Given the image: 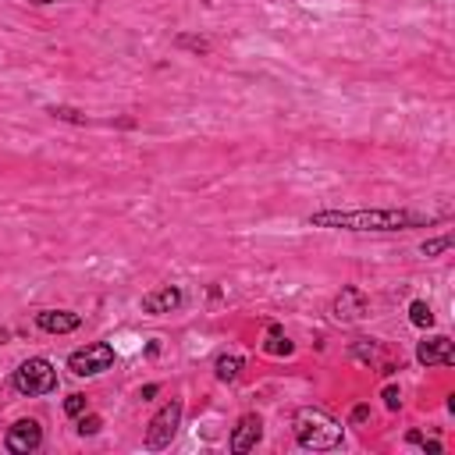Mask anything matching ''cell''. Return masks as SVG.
<instances>
[{
	"label": "cell",
	"mask_w": 455,
	"mask_h": 455,
	"mask_svg": "<svg viewBox=\"0 0 455 455\" xmlns=\"http://www.w3.org/2000/svg\"><path fill=\"white\" fill-rule=\"evenodd\" d=\"M139 306H142V313H149V316H164V313H174V309L185 306V291H181L178 284H160V288L146 291Z\"/></svg>",
	"instance_id": "10"
},
{
	"label": "cell",
	"mask_w": 455,
	"mask_h": 455,
	"mask_svg": "<svg viewBox=\"0 0 455 455\" xmlns=\"http://www.w3.org/2000/svg\"><path fill=\"white\" fill-rule=\"evenodd\" d=\"M238 373H242V355H235V352H220V355L213 359V377H217L220 384H235Z\"/></svg>",
	"instance_id": "13"
},
{
	"label": "cell",
	"mask_w": 455,
	"mask_h": 455,
	"mask_svg": "<svg viewBox=\"0 0 455 455\" xmlns=\"http://www.w3.org/2000/svg\"><path fill=\"white\" fill-rule=\"evenodd\" d=\"M416 363L423 366H455V345L448 334H430L416 345Z\"/></svg>",
	"instance_id": "9"
},
{
	"label": "cell",
	"mask_w": 455,
	"mask_h": 455,
	"mask_svg": "<svg viewBox=\"0 0 455 455\" xmlns=\"http://www.w3.org/2000/svg\"><path fill=\"white\" fill-rule=\"evenodd\" d=\"M174 43H178V46H185V50H192V53H210V43H206L203 36H185V32H181Z\"/></svg>",
	"instance_id": "19"
},
{
	"label": "cell",
	"mask_w": 455,
	"mask_h": 455,
	"mask_svg": "<svg viewBox=\"0 0 455 455\" xmlns=\"http://www.w3.org/2000/svg\"><path fill=\"white\" fill-rule=\"evenodd\" d=\"M409 323L419 327V331H430L434 327V313H430V306L423 299H412L409 302Z\"/></svg>",
	"instance_id": "14"
},
{
	"label": "cell",
	"mask_w": 455,
	"mask_h": 455,
	"mask_svg": "<svg viewBox=\"0 0 455 455\" xmlns=\"http://www.w3.org/2000/svg\"><path fill=\"white\" fill-rule=\"evenodd\" d=\"M146 355H160V338H153V341L146 345Z\"/></svg>",
	"instance_id": "24"
},
{
	"label": "cell",
	"mask_w": 455,
	"mask_h": 455,
	"mask_svg": "<svg viewBox=\"0 0 455 455\" xmlns=\"http://www.w3.org/2000/svg\"><path fill=\"white\" fill-rule=\"evenodd\" d=\"M259 441H263V419H259L256 412L238 416V423L231 427V437H228L231 455H245V451H252Z\"/></svg>",
	"instance_id": "8"
},
{
	"label": "cell",
	"mask_w": 455,
	"mask_h": 455,
	"mask_svg": "<svg viewBox=\"0 0 455 455\" xmlns=\"http://www.w3.org/2000/svg\"><path fill=\"white\" fill-rule=\"evenodd\" d=\"M291 434L306 451H334L345 441V427L320 405H299L291 412Z\"/></svg>",
	"instance_id": "2"
},
{
	"label": "cell",
	"mask_w": 455,
	"mask_h": 455,
	"mask_svg": "<svg viewBox=\"0 0 455 455\" xmlns=\"http://www.w3.org/2000/svg\"><path fill=\"white\" fill-rule=\"evenodd\" d=\"M370 313V299L355 288V284H345L338 295H334V302H331V316L338 320V323H355V320H363Z\"/></svg>",
	"instance_id": "7"
},
{
	"label": "cell",
	"mask_w": 455,
	"mask_h": 455,
	"mask_svg": "<svg viewBox=\"0 0 455 455\" xmlns=\"http://www.w3.org/2000/svg\"><path fill=\"white\" fill-rule=\"evenodd\" d=\"M25 4H36V7H46V4H60V0H25Z\"/></svg>",
	"instance_id": "26"
},
{
	"label": "cell",
	"mask_w": 455,
	"mask_h": 455,
	"mask_svg": "<svg viewBox=\"0 0 455 455\" xmlns=\"http://www.w3.org/2000/svg\"><path fill=\"white\" fill-rule=\"evenodd\" d=\"M181 416H185V402H181V398L164 402V405L149 416V423H146L142 448H146V451H164V448L174 441V434H178V427H181Z\"/></svg>",
	"instance_id": "4"
},
{
	"label": "cell",
	"mask_w": 455,
	"mask_h": 455,
	"mask_svg": "<svg viewBox=\"0 0 455 455\" xmlns=\"http://www.w3.org/2000/svg\"><path fill=\"white\" fill-rule=\"evenodd\" d=\"M11 387H14L18 395H25V398L50 395V391H57V370H53V363H50L46 355H28V359H21V363L14 366Z\"/></svg>",
	"instance_id": "3"
},
{
	"label": "cell",
	"mask_w": 455,
	"mask_h": 455,
	"mask_svg": "<svg viewBox=\"0 0 455 455\" xmlns=\"http://www.w3.org/2000/svg\"><path fill=\"white\" fill-rule=\"evenodd\" d=\"M451 245H455V235H451V231H444L441 238H427V242L419 245V252H423V256H441V252H448Z\"/></svg>",
	"instance_id": "17"
},
{
	"label": "cell",
	"mask_w": 455,
	"mask_h": 455,
	"mask_svg": "<svg viewBox=\"0 0 455 455\" xmlns=\"http://www.w3.org/2000/svg\"><path fill=\"white\" fill-rule=\"evenodd\" d=\"M100 430H103V416H96V412H82L78 423H75V434L78 437H96Z\"/></svg>",
	"instance_id": "16"
},
{
	"label": "cell",
	"mask_w": 455,
	"mask_h": 455,
	"mask_svg": "<svg viewBox=\"0 0 455 455\" xmlns=\"http://www.w3.org/2000/svg\"><path fill=\"white\" fill-rule=\"evenodd\" d=\"M444 220V213H427V210H395V206H384V210H338V206H327V210H313L306 217L309 228H331V231H355V235H391V231H412V228H430Z\"/></svg>",
	"instance_id": "1"
},
{
	"label": "cell",
	"mask_w": 455,
	"mask_h": 455,
	"mask_svg": "<svg viewBox=\"0 0 455 455\" xmlns=\"http://www.w3.org/2000/svg\"><path fill=\"white\" fill-rule=\"evenodd\" d=\"M32 320L43 334H71V331L82 327V316L71 313V309H39Z\"/></svg>",
	"instance_id": "11"
},
{
	"label": "cell",
	"mask_w": 455,
	"mask_h": 455,
	"mask_svg": "<svg viewBox=\"0 0 455 455\" xmlns=\"http://www.w3.org/2000/svg\"><path fill=\"white\" fill-rule=\"evenodd\" d=\"M366 416H370V405H355V409H352V416H348V419H352V423H363V419H366Z\"/></svg>",
	"instance_id": "22"
},
{
	"label": "cell",
	"mask_w": 455,
	"mask_h": 455,
	"mask_svg": "<svg viewBox=\"0 0 455 455\" xmlns=\"http://www.w3.org/2000/svg\"><path fill=\"white\" fill-rule=\"evenodd\" d=\"M85 409H89V398H85L82 391H75V395H68V398H64V416L78 419V416H82Z\"/></svg>",
	"instance_id": "18"
},
{
	"label": "cell",
	"mask_w": 455,
	"mask_h": 455,
	"mask_svg": "<svg viewBox=\"0 0 455 455\" xmlns=\"http://www.w3.org/2000/svg\"><path fill=\"white\" fill-rule=\"evenodd\" d=\"M263 352H267V355H291V352H295V345H291V338L284 334V327H281V323H270V327H267Z\"/></svg>",
	"instance_id": "12"
},
{
	"label": "cell",
	"mask_w": 455,
	"mask_h": 455,
	"mask_svg": "<svg viewBox=\"0 0 455 455\" xmlns=\"http://www.w3.org/2000/svg\"><path fill=\"white\" fill-rule=\"evenodd\" d=\"M156 391H160V384H146V387H139V398H142V402H149Z\"/></svg>",
	"instance_id": "23"
},
{
	"label": "cell",
	"mask_w": 455,
	"mask_h": 455,
	"mask_svg": "<svg viewBox=\"0 0 455 455\" xmlns=\"http://www.w3.org/2000/svg\"><path fill=\"white\" fill-rule=\"evenodd\" d=\"M405 441H409V444H416V448H423V451H441V441H427L419 430H409V434H405Z\"/></svg>",
	"instance_id": "20"
},
{
	"label": "cell",
	"mask_w": 455,
	"mask_h": 455,
	"mask_svg": "<svg viewBox=\"0 0 455 455\" xmlns=\"http://www.w3.org/2000/svg\"><path fill=\"white\" fill-rule=\"evenodd\" d=\"M39 448H43V427H39V419L21 416V419H14V423L7 427V434H4V451H11V455H32V451H39Z\"/></svg>",
	"instance_id": "6"
},
{
	"label": "cell",
	"mask_w": 455,
	"mask_h": 455,
	"mask_svg": "<svg viewBox=\"0 0 455 455\" xmlns=\"http://www.w3.org/2000/svg\"><path fill=\"white\" fill-rule=\"evenodd\" d=\"M114 363H117V352H114L110 341H89V345H82V348H75V352L68 355V370H71L75 377H100V373H107Z\"/></svg>",
	"instance_id": "5"
},
{
	"label": "cell",
	"mask_w": 455,
	"mask_h": 455,
	"mask_svg": "<svg viewBox=\"0 0 455 455\" xmlns=\"http://www.w3.org/2000/svg\"><path fill=\"white\" fill-rule=\"evenodd\" d=\"M380 398H384V405H387V409H391V412H395V409H398V405H402V391H398V387H395V384H387V387H384V391H380Z\"/></svg>",
	"instance_id": "21"
},
{
	"label": "cell",
	"mask_w": 455,
	"mask_h": 455,
	"mask_svg": "<svg viewBox=\"0 0 455 455\" xmlns=\"http://www.w3.org/2000/svg\"><path fill=\"white\" fill-rule=\"evenodd\" d=\"M46 114H50V117H57V121H68V124H89V117H85L82 110L64 107V103H50V107H46Z\"/></svg>",
	"instance_id": "15"
},
{
	"label": "cell",
	"mask_w": 455,
	"mask_h": 455,
	"mask_svg": "<svg viewBox=\"0 0 455 455\" xmlns=\"http://www.w3.org/2000/svg\"><path fill=\"white\" fill-rule=\"evenodd\" d=\"M4 341H11V331H7L4 323H0V345H4Z\"/></svg>",
	"instance_id": "25"
}]
</instances>
